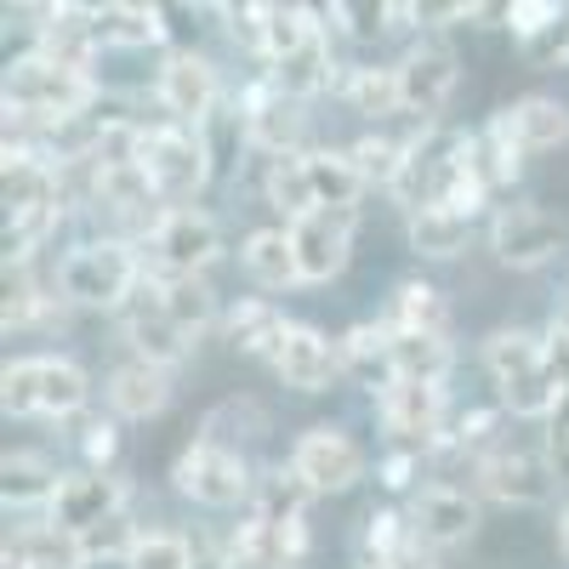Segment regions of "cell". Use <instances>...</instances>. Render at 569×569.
Listing matches in <instances>:
<instances>
[{
	"label": "cell",
	"mask_w": 569,
	"mask_h": 569,
	"mask_svg": "<svg viewBox=\"0 0 569 569\" xmlns=\"http://www.w3.org/2000/svg\"><path fill=\"white\" fill-rule=\"evenodd\" d=\"M262 200H268L284 222H297V217L319 211V200H313V177H308V149H297V154H273V160H268V171H262Z\"/></svg>",
	"instance_id": "obj_33"
},
{
	"label": "cell",
	"mask_w": 569,
	"mask_h": 569,
	"mask_svg": "<svg viewBox=\"0 0 569 569\" xmlns=\"http://www.w3.org/2000/svg\"><path fill=\"white\" fill-rule=\"evenodd\" d=\"M461 86V58L445 40H416L399 58V91H405V114L416 126H439V114L450 109Z\"/></svg>",
	"instance_id": "obj_14"
},
{
	"label": "cell",
	"mask_w": 569,
	"mask_h": 569,
	"mask_svg": "<svg viewBox=\"0 0 569 569\" xmlns=\"http://www.w3.org/2000/svg\"><path fill=\"white\" fill-rule=\"evenodd\" d=\"M388 569H439V547H433V541H421V536L410 530V536L393 547Z\"/></svg>",
	"instance_id": "obj_47"
},
{
	"label": "cell",
	"mask_w": 569,
	"mask_h": 569,
	"mask_svg": "<svg viewBox=\"0 0 569 569\" xmlns=\"http://www.w3.org/2000/svg\"><path fill=\"white\" fill-rule=\"evenodd\" d=\"M518 52H525V63H530V69H569V12H563L547 34L525 40Z\"/></svg>",
	"instance_id": "obj_43"
},
{
	"label": "cell",
	"mask_w": 569,
	"mask_h": 569,
	"mask_svg": "<svg viewBox=\"0 0 569 569\" xmlns=\"http://www.w3.org/2000/svg\"><path fill=\"white\" fill-rule=\"evenodd\" d=\"M86 405H91V376L69 353H23L0 376V410L18 421H29V416L74 421V416H86Z\"/></svg>",
	"instance_id": "obj_4"
},
{
	"label": "cell",
	"mask_w": 569,
	"mask_h": 569,
	"mask_svg": "<svg viewBox=\"0 0 569 569\" xmlns=\"http://www.w3.org/2000/svg\"><path fill=\"white\" fill-rule=\"evenodd\" d=\"M154 279V291H160V302H166V313L188 330V337H206V330H217L222 325V297L211 291V279L206 273H149Z\"/></svg>",
	"instance_id": "obj_26"
},
{
	"label": "cell",
	"mask_w": 569,
	"mask_h": 569,
	"mask_svg": "<svg viewBox=\"0 0 569 569\" xmlns=\"http://www.w3.org/2000/svg\"><path fill=\"white\" fill-rule=\"evenodd\" d=\"M541 450H547V467H552L558 490H569V433H547Z\"/></svg>",
	"instance_id": "obj_49"
},
{
	"label": "cell",
	"mask_w": 569,
	"mask_h": 569,
	"mask_svg": "<svg viewBox=\"0 0 569 569\" xmlns=\"http://www.w3.org/2000/svg\"><path fill=\"white\" fill-rule=\"evenodd\" d=\"M461 166H467V131L421 126L410 137V160H405V171L393 182V200L405 206V217L421 211V206H439L450 194V182L461 177Z\"/></svg>",
	"instance_id": "obj_8"
},
{
	"label": "cell",
	"mask_w": 569,
	"mask_h": 569,
	"mask_svg": "<svg viewBox=\"0 0 569 569\" xmlns=\"http://www.w3.org/2000/svg\"><path fill=\"white\" fill-rule=\"evenodd\" d=\"M421 461H427V456H416V450H388L382 461H376V479H382L388 496H416V490H421V485H416Z\"/></svg>",
	"instance_id": "obj_45"
},
{
	"label": "cell",
	"mask_w": 569,
	"mask_h": 569,
	"mask_svg": "<svg viewBox=\"0 0 569 569\" xmlns=\"http://www.w3.org/2000/svg\"><path fill=\"white\" fill-rule=\"evenodd\" d=\"M353 222L359 211H308L291 228V246H297V268H302V284H330L342 279V268L353 262Z\"/></svg>",
	"instance_id": "obj_18"
},
{
	"label": "cell",
	"mask_w": 569,
	"mask_h": 569,
	"mask_svg": "<svg viewBox=\"0 0 569 569\" xmlns=\"http://www.w3.org/2000/svg\"><path fill=\"white\" fill-rule=\"evenodd\" d=\"M342 103L365 120H388L405 114V91H399V63H353L342 74Z\"/></svg>",
	"instance_id": "obj_30"
},
{
	"label": "cell",
	"mask_w": 569,
	"mask_h": 569,
	"mask_svg": "<svg viewBox=\"0 0 569 569\" xmlns=\"http://www.w3.org/2000/svg\"><path fill=\"white\" fill-rule=\"evenodd\" d=\"M268 74H273L279 91H291V98L308 103V98H319V91L337 86V58H330L325 34H313L308 46H297V52H284L279 63H268Z\"/></svg>",
	"instance_id": "obj_32"
},
{
	"label": "cell",
	"mask_w": 569,
	"mask_h": 569,
	"mask_svg": "<svg viewBox=\"0 0 569 569\" xmlns=\"http://www.w3.org/2000/svg\"><path fill=\"white\" fill-rule=\"evenodd\" d=\"M7 569H91V552H86V536L52 525H18L7 536Z\"/></svg>",
	"instance_id": "obj_23"
},
{
	"label": "cell",
	"mask_w": 569,
	"mask_h": 569,
	"mask_svg": "<svg viewBox=\"0 0 569 569\" xmlns=\"http://www.w3.org/2000/svg\"><path fill=\"white\" fill-rule=\"evenodd\" d=\"M120 337H126L131 359H149V365H166V370L188 365V359H194V348H200V342L166 313V302H160V291H154V279L120 308Z\"/></svg>",
	"instance_id": "obj_16"
},
{
	"label": "cell",
	"mask_w": 569,
	"mask_h": 569,
	"mask_svg": "<svg viewBox=\"0 0 569 569\" xmlns=\"http://www.w3.org/2000/svg\"><path fill=\"white\" fill-rule=\"evenodd\" d=\"M353 569H388V563H365V558H359V563H353Z\"/></svg>",
	"instance_id": "obj_54"
},
{
	"label": "cell",
	"mask_w": 569,
	"mask_h": 569,
	"mask_svg": "<svg viewBox=\"0 0 569 569\" xmlns=\"http://www.w3.org/2000/svg\"><path fill=\"white\" fill-rule=\"evenodd\" d=\"M240 120H246V142L257 154H297L302 149V131H308V114H302V98H291V91H279L273 74L251 80L240 91Z\"/></svg>",
	"instance_id": "obj_15"
},
{
	"label": "cell",
	"mask_w": 569,
	"mask_h": 569,
	"mask_svg": "<svg viewBox=\"0 0 569 569\" xmlns=\"http://www.w3.org/2000/svg\"><path fill=\"white\" fill-rule=\"evenodd\" d=\"M563 308H569V297H563Z\"/></svg>",
	"instance_id": "obj_56"
},
{
	"label": "cell",
	"mask_w": 569,
	"mask_h": 569,
	"mask_svg": "<svg viewBox=\"0 0 569 569\" xmlns=\"http://www.w3.org/2000/svg\"><path fill=\"white\" fill-rule=\"evenodd\" d=\"M393 12H399V18H410V12H416V0H393Z\"/></svg>",
	"instance_id": "obj_53"
},
{
	"label": "cell",
	"mask_w": 569,
	"mask_h": 569,
	"mask_svg": "<svg viewBox=\"0 0 569 569\" xmlns=\"http://www.w3.org/2000/svg\"><path fill=\"white\" fill-rule=\"evenodd\" d=\"M240 268L257 291H297L302 268H297V246L291 228H251L240 240Z\"/></svg>",
	"instance_id": "obj_25"
},
{
	"label": "cell",
	"mask_w": 569,
	"mask_h": 569,
	"mask_svg": "<svg viewBox=\"0 0 569 569\" xmlns=\"http://www.w3.org/2000/svg\"><path fill=\"white\" fill-rule=\"evenodd\" d=\"M0 98H7V126L18 131H63L69 120L98 109V80L91 74H74L52 58H40L34 46L23 58L7 63V80H0Z\"/></svg>",
	"instance_id": "obj_1"
},
{
	"label": "cell",
	"mask_w": 569,
	"mask_h": 569,
	"mask_svg": "<svg viewBox=\"0 0 569 569\" xmlns=\"http://www.w3.org/2000/svg\"><path fill=\"white\" fill-rule=\"evenodd\" d=\"M472 490L496 507H547L558 479L547 467V450H518V445H496L472 461Z\"/></svg>",
	"instance_id": "obj_10"
},
{
	"label": "cell",
	"mask_w": 569,
	"mask_h": 569,
	"mask_svg": "<svg viewBox=\"0 0 569 569\" xmlns=\"http://www.w3.org/2000/svg\"><path fill=\"white\" fill-rule=\"evenodd\" d=\"M154 98H160L166 120H177V126H206V120L222 109V86H217L211 58H200V52H171V58L160 63Z\"/></svg>",
	"instance_id": "obj_20"
},
{
	"label": "cell",
	"mask_w": 569,
	"mask_h": 569,
	"mask_svg": "<svg viewBox=\"0 0 569 569\" xmlns=\"http://www.w3.org/2000/svg\"><path fill=\"white\" fill-rule=\"evenodd\" d=\"M547 433H569V388L558 393V405H552V416H547Z\"/></svg>",
	"instance_id": "obj_50"
},
{
	"label": "cell",
	"mask_w": 569,
	"mask_h": 569,
	"mask_svg": "<svg viewBox=\"0 0 569 569\" xmlns=\"http://www.w3.org/2000/svg\"><path fill=\"white\" fill-rule=\"evenodd\" d=\"M405 512H410L416 536H421V541H433L439 552L467 547L472 536H479V525H485V501H479V490H461V485H421V490L410 496Z\"/></svg>",
	"instance_id": "obj_17"
},
{
	"label": "cell",
	"mask_w": 569,
	"mask_h": 569,
	"mask_svg": "<svg viewBox=\"0 0 569 569\" xmlns=\"http://www.w3.org/2000/svg\"><path fill=\"white\" fill-rule=\"evenodd\" d=\"M80 456H86V467H114L120 461V416H86Z\"/></svg>",
	"instance_id": "obj_42"
},
{
	"label": "cell",
	"mask_w": 569,
	"mask_h": 569,
	"mask_svg": "<svg viewBox=\"0 0 569 569\" xmlns=\"http://www.w3.org/2000/svg\"><path fill=\"white\" fill-rule=\"evenodd\" d=\"M126 507H131V479L120 467H80V472L63 479V490H58L52 507H46V518L74 530V536H91L98 525L120 518Z\"/></svg>",
	"instance_id": "obj_13"
},
{
	"label": "cell",
	"mask_w": 569,
	"mask_h": 569,
	"mask_svg": "<svg viewBox=\"0 0 569 569\" xmlns=\"http://www.w3.org/2000/svg\"><path fill=\"white\" fill-rule=\"evenodd\" d=\"M171 485H177L182 501L211 507V512H228V507H251L257 472H251L246 450L194 433V439L177 450V461H171Z\"/></svg>",
	"instance_id": "obj_6"
},
{
	"label": "cell",
	"mask_w": 569,
	"mask_h": 569,
	"mask_svg": "<svg viewBox=\"0 0 569 569\" xmlns=\"http://www.w3.org/2000/svg\"><path fill=\"white\" fill-rule=\"evenodd\" d=\"M563 12H569L563 0H507V7H501V23L512 29V40H518V46H525V40L547 34Z\"/></svg>",
	"instance_id": "obj_41"
},
{
	"label": "cell",
	"mask_w": 569,
	"mask_h": 569,
	"mask_svg": "<svg viewBox=\"0 0 569 569\" xmlns=\"http://www.w3.org/2000/svg\"><path fill=\"white\" fill-rule=\"evenodd\" d=\"M171 393H177L171 370L166 365H149V359L114 365L109 382H103V399H109V410L120 421H154V416H166L171 410Z\"/></svg>",
	"instance_id": "obj_22"
},
{
	"label": "cell",
	"mask_w": 569,
	"mask_h": 569,
	"mask_svg": "<svg viewBox=\"0 0 569 569\" xmlns=\"http://www.w3.org/2000/svg\"><path fill=\"white\" fill-rule=\"evenodd\" d=\"M393 365L405 382H445L456 365L450 330H393Z\"/></svg>",
	"instance_id": "obj_34"
},
{
	"label": "cell",
	"mask_w": 569,
	"mask_h": 569,
	"mask_svg": "<svg viewBox=\"0 0 569 569\" xmlns=\"http://www.w3.org/2000/svg\"><path fill=\"white\" fill-rule=\"evenodd\" d=\"M12 7H34V0H12ZM46 7H52V0H46Z\"/></svg>",
	"instance_id": "obj_55"
},
{
	"label": "cell",
	"mask_w": 569,
	"mask_h": 569,
	"mask_svg": "<svg viewBox=\"0 0 569 569\" xmlns=\"http://www.w3.org/2000/svg\"><path fill=\"white\" fill-rule=\"evenodd\" d=\"M52 284L63 291L69 308L120 313L142 284H149V257H142V246H131L126 233H91V240H80L58 257Z\"/></svg>",
	"instance_id": "obj_2"
},
{
	"label": "cell",
	"mask_w": 569,
	"mask_h": 569,
	"mask_svg": "<svg viewBox=\"0 0 569 569\" xmlns=\"http://www.w3.org/2000/svg\"><path fill=\"white\" fill-rule=\"evenodd\" d=\"M547 365H552V376L569 388V308L547 325Z\"/></svg>",
	"instance_id": "obj_48"
},
{
	"label": "cell",
	"mask_w": 569,
	"mask_h": 569,
	"mask_svg": "<svg viewBox=\"0 0 569 569\" xmlns=\"http://www.w3.org/2000/svg\"><path fill=\"white\" fill-rule=\"evenodd\" d=\"M479 365L496 382V399H501L507 416H518V421H547L552 416L563 382L547 365V330H525V325L490 330L485 348H479Z\"/></svg>",
	"instance_id": "obj_3"
},
{
	"label": "cell",
	"mask_w": 569,
	"mask_h": 569,
	"mask_svg": "<svg viewBox=\"0 0 569 569\" xmlns=\"http://www.w3.org/2000/svg\"><path fill=\"white\" fill-rule=\"evenodd\" d=\"M405 240H410V251L427 257V262H450V257H461L467 240H472V217L456 211V206H421V211L405 217Z\"/></svg>",
	"instance_id": "obj_28"
},
{
	"label": "cell",
	"mask_w": 569,
	"mask_h": 569,
	"mask_svg": "<svg viewBox=\"0 0 569 569\" xmlns=\"http://www.w3.org/2000/svg\"><path fill=\"white\" fill-rule=\"evenodd\" d=\"M200 433L217 439V445H233V450H246L251 439L268 433V410L257 399H222L206 421H200Z\"/></svg>",
	"instance_id": "obj_38"
},
{
	"label": "cell",
	"mask_w": 569,
	"mask_h": 569,
	"mask_svg": "<svg viewBox=\"0 0 569 569\" xmlns=\"http://www.w3.org/2000/svg\"><path fill=\"white\" fill-rule=\"evenodd\" d=\"M273 376L291 393H325L330 382L342 376V353H337V342L325 337L319 325H308V319H291L284 325V337H279V348H273Z\"/></svg>",
	"instance_id": "obj_19"
},
{
	"label": "cell",
	"mask_w": 569,
	"mask_h": 569,
	"mask_svg": "<svg viewBox=\"0 0 569 569\" xmlns=\"http://www.w3.org/2000/svg\"><path fill=\"white\" fill-rule=\"evenodd\" d=\"M388 325L393 330H450V302L439 284L427 279H405L393 302H388Z\"/></svg>",
	"instance_id": "obj_35"
},
{
	"label": "cell",
	"mask_w": 569,
	"mask_h": 569,
	"mask_svg": "<svg viewBox=\"0 0 569 569\" xmlns=\"http://www.w3.org/2000/svg\"><path fill=\"white\" fill-rule=\"evenodd\" d=\"M337 353H342V376L359 382L370 399H382L393 382H399V365H393V325L388 319H359L337 337Z\"/></svg>",
	"instance_id": "obj_21"
},
{
	"label": "cell",
	"mask_w": 569,
	"mask_h": 569,
	"mask_svg": "<svg viewBox=\"0 0 569 569\" xmlns=\"http://www.w3.org/2000/svg\"><path fill=\"white\" fill-rule=\"evenodd\" d=\"M291 467H297V479L313 490V496H348L365 472H370V456L359 450V439H348L342 427H308V433H297L291 445Z\"/></svg>",
	"instance_id": "obj_12"
},
{
	"label": "cell",
	"mask_w": 569,
	"mask_h": 569,
	"mask_svg": "<svg viewBox=\"0 0 569 569\" xmlns=\"http://www.w3.org/2000/svg\"><path fill=\"white\" fill-rule=\"evenodd\" d=\"M63 291L52 284V291H40V284L29 279V268H18V273H7V337L12 330H34V325H46V319H63Z\"/></svg>",
	"instance_id": "obj_37"
},
{
	"label": "cell",
	"mask_w": 569,
	"mask_h": 569,
	"mask_svg": "<svg viewBox=\"0 0 569 569\" xmlns=\"http://www.w3.org/2000/svg\"><path fill=\"white\" fill-rule=\"evenodd\" d=\"M330 18H337V29H342L348 40H359V46L382 40V34L399 23L393 0H330Z\"/></svg>",
	"instance_id": "obj_40"
},
{
	"label": "cell",
	"mask_w": 569,
	"mask_h": 569,
	"mask_svg": "<svg viewBox=\"0 0 569 569\" xmlns=\"http://www.w3.org/2000/svg\"><path fill=\"white\" fill-rule=\"evenodd\" d=\"M284 325H291V319L279 313V302L246 297V302H233V308L222 313V342H228L233 353H246V359H273Z\"/></svg>",
	"instance_id": "obj_27"
},
{
	"label": "cell",
	"mask_w": 569,
	"mask_h": 569,
	"mask_svg": "<svg viewBox=\"0 0 569 569\" xmlns=\"http://www.w3.org/2000/svg\"><path fill=\"white\" fill-rule=\"evenodd\" d=\"M376 416H382V433L393 439V450H416V456H433L445 439V421H450V399L445 382H399L376 399Z\"/></svg>",
	"instance_id": "obj_9"
},
{
	"label": "cell",
	"mask_w": 569,
	"mask_h": 569,
	"mask_svg": "<svg viewBox=\"0 0 569 569\" xmlns=\"http://www.w3.org/2000/svg\"><path fill=\"white\" fill-rule=\"evenodd\" d=\"M222 222L200 206H166L160 222L142 240L149 273H211L222 262Z\"/></svg>",
	"instance_id": "obj_7"
},
{
	"label": "cell",
	"mask_w": 569,
	"mask_h": 569,
	"mask_svg": "<svg viewBox=\"0 0 569 569\" xmlns=\"http://www.w3.org/2000/svg\"><path fill=\"white\" fill-rule=\"evenodd\" d=\"M490 0H450V18H479Z\"/></svg>",
	"instance_id": "obj_51"
},
{
	"label": "cell",
	"mask_w": 569,
	"mask_h": 569,
	"mask_svg": "<svg viewBox=\"0 0 569 569\" xmlns=\"http://www.w3.org/2000/svg\"><path fill=\"white\" fill-rule=\"evenodd\" d=\"M501 114H507V126H512V137H518L525 154H552V149L569 142V109L558 98H518Z\"/></svg>",
	"instance_id": "obj_29"
},
{
	"label": "cell",
	"mask_w": 569,
	"mask_h": 569,
	"mask_svg": "<svg viewBox=\"0 0 569 569\" xmlns=\"http://www.w3.org/2000/svg\"><path fill=\"white\" fill-rule=\"evenodd\" d=\"M563 246H569V228L541 206H501L490 217V251L512 273H536V268L558 262Z\"/></svg>",
	"instance_id": "obj_11"
},
{
	"label": "cell",
	"mask_w": 569,
	"mask_h": 569,
	"mask_svg": "<svg viewBox=\"0 0 569 569\" xmlns=\"http://www.w3.org/2000/svg\"><path fill=\"white\" fill-rule=\"evenodd\" d=\"M348 154H353V166H359L365 188H382V194H393V182H399V171H405V160H410V137L365 131Z\"/></svg>",
	"instance_id": "obj_36"
},
{
	"label": "cell",
	"mask_w": 569,
	"mask_h": 569,
	"mask_svg": "<svg viewBox=\"0 0 569 569\" xmlns=\"http://www.w3.org/2000/svg\"><path fill=\"white\" fill-rule=\"evenodd\" d=\"M69 472H58V461L46 450H12L0 461V496H7V512H46L58 501Z\"/></svg>",
	"instance_id": "obj_24"
},
{
	"label": "cell",
	"mask_w": 569,
	"mask_h": 569,
	"mask_svg": "<svg viewBox=\"0 0 569 569\" xmlns=\"http://www.w3.org/2000/svg\"><path fill=\"white\" fill-rule=\"evenodd\" d=\"M120 569H200V547L182 530H142Z\"/></svg>",
	"instance_id": "obj_39"
},
{
	"label": "cell",
	"mask_w": 569,
	"mask_h": 569,
	"mask_svg": "<svg viewBox=\"0 0 569 569\" xmlns=\"http://www.w3.org/2000/svg\"><path fill=\"white\" fill-rule=\"evenodd\" d=\"M308 177H313V200L319 211H359L365 200V177L348 149H308Z\"/></svg>",
	"instance_id": "obj_31"
},
{
	"label": "cell",
	"mask_w": 569,
	"mask_h": 569,
	"mask_svg": "<svg viewBox=\"0 0 569 569\" xmlns=\"http://www.w3.org/2000/svg\"><path fill=\"white\" fill-rule=\"evenodd\" d=\"M142 171H149L160 206H194V194L217 177V154H211V137L200 126H142Z\"/></svg>",
	"instance_id": "obj_5"
},
{
	"label": "cell",
	"mask_w": 569,
	"mask_h": 569,
	"mask_svg": "<svg viewBox=\"0 0 569 569\" xmlns=\"http://www.w3.org/2000/svg\"><path fill=\"white\" fill-rule=\"evenodd\" d=\"M137 536H142V530L120 512V518H109V525H98V530L86 536V552H91V563H98V558H120V563H126V552L137 547Z\"/></svg>",
	"instance_id": "obj_44"
},
{
	"label": "cell",
	"mask_w": 569,
	"mask_h": 569,
	"mask_svg": "<svg viewBox=\"0 0 569 569\" xmlns=\"http://www.w3.org/2000/svg\"><path fill=\"white\" fill-rule=\"evenodd\" d=\"M114 12V0H52L46 7V18H63V23H86V29H98L103 18Z\"/></svg>",
	"instance_id": "obj_46"
},
{
	"label": "cell",
	"mask_w": 569,
	"mask_h": 569,
	"mask_svg": "<svg viewBox=\"0 0 569 569\" xmlns=\"http://www.w3.org/2000/svg\"><path fill=\"white\" fill-rule=\"evenodd\" d=\"M558 552H563V563H569V507H558Z\"/></svg>",
	"instance_id": "obj_52"
}]
</instances>
